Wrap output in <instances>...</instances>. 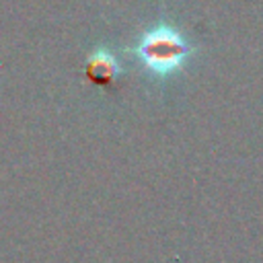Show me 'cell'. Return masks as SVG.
I'll list each match as a JSON object with an SVG mask.
<instances>
[{"label": "cell", "mask_w": 263, "mask_h": 263, "mask_svg": "<svg viewBox=\"0 0 263 263\" xmlns=\"http://www.w3.org/2000/svg\"><path fill=\"white\" fill-rule=\"evenodd\" d=\"M189 51L191 47L185 37L168 25H158L146 31L136 45L138 60L156 76H168L177 72L187 60Z\"/></svg>", "instance_id": "1"}, {"label": "cell", "mask_w": 263, "mask_h": 263, "mask_svg": "<svg viewBox=\"0 0 263 263\" xmlns=\"http://www.w3.org/2000/svg\"><path fill=\"white\" fill-rule=\"evenodd\" d=\"M117 72H119V66H117L115 58L109 55V53H105V51H99V53H95L88 60L86 74L99 86H109L111 80L117 76Z\"/></svg>", "instance_id": "2"}]
</instances>
